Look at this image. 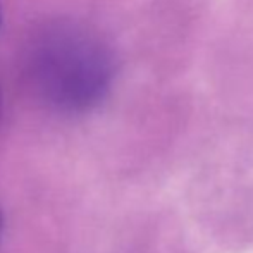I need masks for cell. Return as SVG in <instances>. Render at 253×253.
<instances>
[{"label": "cell", "instance_id": "obj_1", "mask_svg": "<svg viewBox=\"0 0 253 253\" xmlns=\"http://www.w3.org/2000/svg\"><path fill=\"white\" fill-rule=\"evenodd\" d=\"M26 73L38 97L53 109L86 112L103 100L112 84L114 57L91 30L60 21L31 38Z\"/></svg>", "mask_w": 253, "mask_h": 253}, {"label": "cell", "instance_id": "obj_2", "mask_svg": "<svg viewBox=\"0 0 253 253\" xmlns=\"http://www.w3.org/2000/svg\"><path fill=\"white\" fill-rule=\"evenodd\" d=\"M2 233H3V217H2V210H0V240H2Z\"/></svg>", "mask_w": 253, "mask_h": 253}]
</instances>
